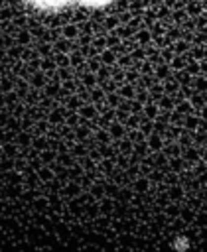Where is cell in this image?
I'll return each mask as SVG.
<instances>
[{
    "label": "cell",
    "mask_w": 207,
    "mask_h": 252,
    "mask_svg": "<svg viewBox=\"0 0 207 252\" xmlns=\"http://www.w3.org/2000/svg\"><path fill=\"white\" fill-rule=\"evenodd\" d=\"M83 2H89V4H103V2H106V0H83Z\"/></svg>",
    "instance_id": "7a4b0ae2"
},
{
    "label": "cell",
    "mask_w": 207,
    "mask_h": 252,
    "mask_svg": "<svg viewBox=\"0 0 207 252\" xmlns=\"http://www.w3.org/2000/svg\"><path fill=\"white\" fill-rule=\"evenodd\" d=\"M35 4H41V6H57V4H63L65 0H34Z\"/></svg>",
    "instance_id": "6da1fadb"
}]
</instances>
